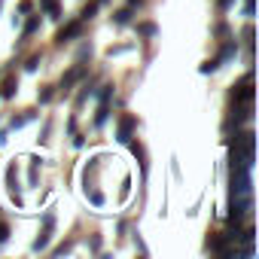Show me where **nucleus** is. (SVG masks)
<instances>
[{"mask_svg": "<svg viewBox=\"0 0 259 259\" xmlns=\"http://www.w3.org/2000/svg\"><path fill=\"white\" fill-rule=\"evenodd\" d=\"M232 104H253V76L244 73V79L232 92Z\"/></svg>", "mask_w": 259, "mask_h": 259, "instance_id": "1", "label": "nucleus"}, {"mask_svg": "<svg viewBox=\"0 0 259 259\" xmlns=\"http://www.w3.org/2000/svg\"><path fill=\"white\" fill-rule=\"evenodd\" d=\"M25 67H28V70H37V67H40V55H31V58H28V64H25Z\"/></svg>", "mask_w": 259, "mask_h": 259, "instance_id": "18", "label": "nucleus"}, {"mask_svg": "<svg viewBox=\"0 0 259 259\" xmlns=\"http://www.w3.org/2000/svg\"><path fill=\"white\" fill-rule=\"evenodd\" d=\"M0 4H4V0H0Z\"/></svg>", "mask_w": 259, "mask_h": 259, "instance_id": "23", "label": "nucleus"}, {"mask_svg": "<svg viewBox=\"0 0 259 259\" xmlns=\"http://www.w3.org/2000/svg\"><path fill=\"white\" fill-rule=\"evenodd\" d=\"M135 116H122L119 119V128H116V141L119 144H128V141H132V135H135Z\"/></svg>", "mask_w": 259, "mask_h": 259, "instance_id": "3", "label": "nucleus"}, {"mask_svg": "<svg viewBox=\"0 0 259 259\" xmlns=\"http://www.w3.org/2000/svg\"><path fill=\"white\" fill-rule=\"evenodd\" d=\"M82 34V22L76 19V22H67L61 31H58V37H55V43H67V40H73V37H79Z\"/></svg>", "mask_w": 259, "mask_h": 259, "instance_id": "5", "label": "nucleus"}, {"mask_svg": "<svg viewBox=\"0 0 259 259\" xmlns=\"http://www.w3.org/2000/svg\"><path fill=\"white\" fill-rule=\"evenodd\" d=\"M89 201H92L95 207H101V204H104V195H101V192H89Z\"/></svg>", "mask_w": 259, "mask_h": 259, "instance_id": "17", "label": "nucleus"}, {"mask_svg": "<svg viewBox=\"0 0 259 259\" xmlns=\"http://www.w3.org/2000/svg\"><path fill=\"white\" fill-rule=\"evenodd\" d=\"M31 10H34L31 0H22V4H19V13H31Z\"/></svg>", "mask_w": 259, "mask_h": 259, "instance_id": "19", "label": "nucleus"}, {"mask_svg": "<svg viewBox=\"0 0 259 259\" xmlns=\"http://www.w3.org/2000/svg\"><path fill=\"white\" fill-rule=\"evenodd\" d=\"M98 4H107V0H98Z\"/></svg>", "mask_w": 259, "mask_h": 259, "instance_id": "22", "label": "nucleus"}, {"mask_svg": "<svg viewBox=\"0 0 259 259\" xmlns=\"http://www.w3.org/2000/svg\"><path fill=\"white\" fill-rule=\"evenodd\" d=\"M52 229H55V213H52V210H46V213H43V232H40V235H37V241H34V253H40V250H46V247H49Z\"/></svg>", "mask_w": 259, "mask_h": 259, "instance_id": "2", "label": "nucleus"}, {"mask_svg": "<svg viewBox=\"0 0 259 259\" xmlns=\"http://www.w3.org/2000/svg\"><path fill=\"white\" fill-rule=\"evenodd\" d=\"M52 98H55V89H43V92L37 95V101H40V104H49Z\"/></svg>", "mask_w": 259, "mask_h": 259, "instance_id": "13", "label": "nucleus"}, {"mask_svg": "<svg viewBox=\"0 0 259 259\" xmlns=\"http://www.w3.org/2000/svg\"><path fill=\"white\" fill-rule=\"evenodd\" d=\"M138 31H141L144 37H153V34H156V25H150V22H144V25H138Z\"/></svg>", "mask_w": 259, "mask_h": 259, "instance_id": "14", "label": "nucleus"}, {"mask_svg": "<svg viewBox=\"0 0 259 259\" xmlns=\"http://www.w3.org/2000/svg\"><path fill=\"white\" fill-rule=\"evenodd\" d=\"M31 119H37V113H34V110H28L25 116H13V119H10V132H19V128H25Z\"/></svg>", "mask_w": 259, "mask_h": 259, "instance_id": "7", "label": "nucleus"}, {"mask_svg": "<svg viewBox=\"0 0 259 259\" xmlns=\"http://www.w3.org/2000/svg\"><path fill=\"white\" fill-rule=\"evenodd\" d=\"M37 31H40V19H37V16H31V19H28V25L22 28V37L28 40V37H31V34H37Z\"/></svg>", "mask_w": 259, "mask_h": 259, "instance_id": "9", "label": "nucleus"}, {"mask_svg": "<svg viewBox=\"0 0 259 259\" xmlns=\"http://www.w3.org/2000/svg\"><path fill=\"white\" fill-rule=\"evenodd\" d=\"M235 55H238V40H226L223 49H220V55H217V64L223 67V64H226L229 58H235Z\"/></svg>", "mask_w": 259, "mask_h": 259, "instance_id": "6", "label": "nucleus"}, {"mask_svg": "<svg viewBox=\"0 0 259 259\" xmlns=\"http://www.w3.org/2000/svg\"><path fill=\"white\" fill-rule=\"evenodd\" d=\"M7 241H10V226L0 220V244H7Z\"/></svg>", "mask_w": 259, "mask_h": 259, "instance_id": "16", "label": "nucleus"}, {"mask_svg": "<svg viewBox=\"0 0 259 259\" xmlns=\"http://www.w3.org/2000/svg\"><path fill=\"white\" fill-rule=\"evenodd\" d=\"M113 22H116V25H128V22H132V7H128V10H119V13L113 16Z\"/></svg>", "mask_w": 259, "mask_h": 259, "instance_id": "10", "label": "nucleus"}, {"mask_svg": "<svg viewBox=\"0 0 259 259\" xmlns=\"http://www.w3.org/2000/svg\"><path fill=\"white\" fill-rule=\"evenodd\" d=\"M98 7H101V4H98V0H95V4H89V7L82 10V16H79V22H89V19H92V16L98 13Z\"/></svg>", "mask_w": 259, "mask_h": 259, "instance_id": "11", "label": "nucleus"}, {"mask_svg": "<svg viewBox=\"0 0 259 259\" xmlns=\"http://www.w3.org/2000/svg\"><path fill=\"white\" fill-rule=\"evenodd\" d=\"M16 89H19V85H16V79H7V82H4V98H13V95H16Z\"/></svg>", "mask_w": 259, "mask_h": 259, "instance_id": "12", "label": "nucleus"}, {"mask_svg": "<svg viewBox=\"0 0 259 259\" xmlns=\"http://www.w3.org/2000/svg\"><path fill=\"white\" fill-rule=\"evenodd\" d=\"M213 70H220L217 58H210V61H204V64H201V73H213Z\"/></svg>", "mask_w": 259, "mask_h": 259, "instance_id": "15", "label": "nucleus"}, {"mask_svg": "<svg viewBox=\"0 0 259 259\" xmlns=\"http://www.w3.org/2000/svg\"><path fill=\"white\" fill-rule=\"evenodd\" d=\"M82 76H85V64H73V67H70V70H67V73L61 76V85H58V89L70 92V89H73V85H76V82H79Z\"/></svg>", "mask_w": 259, "mask_h": 259, "instance_id": "4", "label": "nucleus"}, {"mask_svg": "<svg viewBox=\"0 0 259 259\" xmlns=\"http://www.w3.org/2000/svg\"><path fill=\"white\" fill-rule=\"evenodd\" d=\"M220 10H232V0H220Z\"/></svg>", "mask_w": 259, "mask_h": 259, "instance_id": "21", "label": "nucleus"}, {"mask_svg": "<svg viewBox=\"0 0 259 259\" xmlns=\"http://www.w3.org/2000/svg\"><path fill=\"white\" fill-rule=\"evenodd\" d=\"M70 247H73V244H61V247H55V256H61V253H70Z\"/></svg>", "mask_w": 259, "mask_h": 259, "instance_id": "20", "label": "nucleus"}, {"mask_svg": "<svg viewBox=\"0 0 259 259\" xmlns=\"http://www.w3.org/2000/svg\"><path fill=\"white\" fill-rule=\"evenodd\" d=\"M107 119H110V101H101V107H98V116H95V128H101Z\"/></svg>", "mask_w": 259, "mask_h": 259, "instance_id": "8", "label": "nucleus"}]
</instances>
